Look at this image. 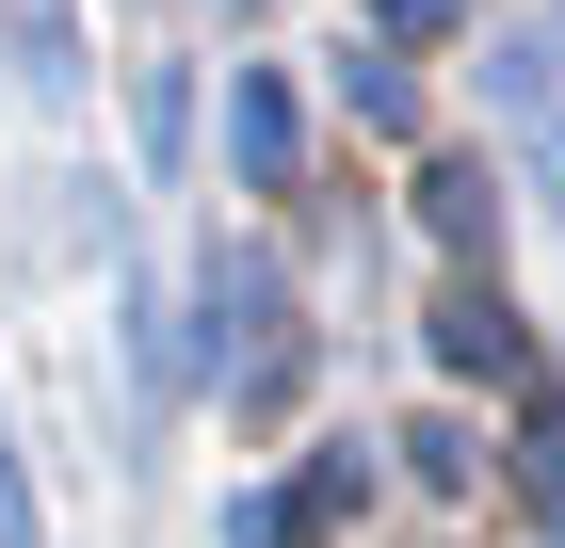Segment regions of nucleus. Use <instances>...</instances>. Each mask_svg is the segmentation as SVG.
<instances>
[{
  "mask_svg": "<svg viewBox=\"0 0 565 548\" xmlns=\"http://www.w3.org/2000/svg\"><path fill=\"white\" fill-rule=\"evenodd\" d=\"M194 339H211L226 387H275V372H291V291H275L259 243H211V258H194Z\"/></svg>",
  "mask_w": 565,
  "mask_h": 548,
  "instance_id": "obj_1",
  "label": "nucleus"
},
{
  "mask_svg": "<svg viewBox=\"0 0 565 548\" xmlns=\"http://www.w3.org/2000/svg\"><path fill=\"white\" fill-rule=\"evenodd\" d=\"M226 162H243V194H291V178H307V114H291V82H275V65H243V82H226Z\"/></svg>",
  "mask_w": 565,
  "mask_h": 548,
  "instance_id": "obj_2",
  "label": "nucleus"
},
{
  "mask_svg": "<svg viewBox=\"0 0 565 548\" xmlns=\"http://www.w3.org/2000/svg\"><path fill=\"white\" fill-rule=\"evenodd\" d=\"M436 372H484V387H518V372H533L518 307H501V291H436Z\"/></svg>",
  "mask_w": 565,
  "mask_h": 548,
  "instance_id": "obj_3",
  "label": "nucleus"
},
{
  "mask_svg": "<svg viewBox=\"0 0 565 548\" xmlns=\"http://www.w3.org/2000/svg\"><path fill=\"white\" fill-rule=\"evenodd\" d=\"M420 226L436 243H501V162H436L420 178Z\"/></svg>",
  "mask_w": 565,
  "mask_h": 548,
  "instance_id": "obj_4",
  "label": "nucleus"
},
{
  "mask_svg": "<svg viewBox=\"0 0 565 548\" xmlns=\"http://www.w3.org/2000/svg\"><path fill=\"white\" fill-rule=\"evenodd\" d=\"M355 114H372V129H420V82H404V49H372V65H355Z\"/></svg>",
  "mask_w": 565,
  "mask_h": 548,
  "instance_id": "obj_5",
  "label": "nucleus"
},
{
  "mask_svg": "<svg viewBox=\"0 0 565 548\" xmlns=\"http://www.w3.org/2000/svg\"><path fill=\"white\" fill-rule=\"evenodd\" d=\"M533 501H565V404H533Z\"/></svg>",
  "mask_w": 565,
  "mask_h": 548,
  "instance_id": "obj_6",
  "label": "nucleus"
},
{
  "mask_svg": "<svg viewBox=\"0 0 565 548\" xmlns=\"http://www.w3.org/2000/svg\"><path fill=\"white\" fill-rule=\"evenodd\" d=\"M0 548H33V484H17V452H0Z\"/></svg>",
  "mask_w": 565,
  "mask_h": 548,
  "instance_id": "obj_7",
  "label": "nucleus"
},
{
  "mask_svg": "<svg viewBox=\"0 0 565 548\" xmlns=\"http://www.w3.org/2000/svg\"><path fill=\"white\" fill-rule=\"evenodd\" d=\"M452 17H469V0H388V33H452Z\"/></svg>",
  "mask_w": 565,
  "mask_h": 548,
  "instance_id": "obj_8",
  "label": "nucleus"
},
{
  "mask_svg": "<svg viewBox=\"0 0 565 548\" xmlns=\"http://www.w3.org/2000/svg\"><path fill=\"white\" fill-rule=\"evenodd\" d=\"M226 17H259V0H226Z\"/></svg>",
  "mask_w": 565,
  "mask_h": 548,
  "instance_id": "obj_9",
  "label": "nucleus"
}]
</instances>
